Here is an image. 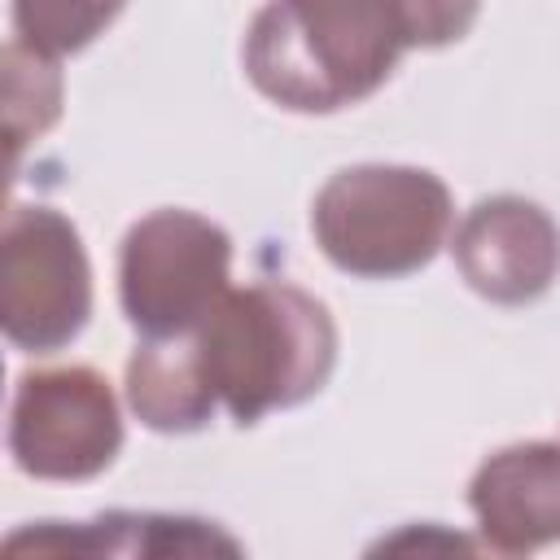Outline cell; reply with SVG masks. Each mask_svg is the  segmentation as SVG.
Returning <instances> with one entry per match:
<instances>
[{"label": "cell", "instance_id": "cell-3", "mask_svg": "<svg viewBox=\"0 0 560 560\" xmlns=\"http://www.w3.org/2000/svg\"><path fill=\"white\" fill-rule=\"evenodd\" d=\"M451 192L433 171L363 162L337 171L311 206L324 258L363 280H398L433 262L451 232Z\"/></svg>", "mask_w": 560, "mask_h": 560}, {"label": "cell", "instance_id": "cell-5", "mask_svg": "<svg viewBox=\"0 0 560 560\" xmlns=\"http://www.w3.org/2000/svg\"><path fill=\"white\" fill-rule=\"evenodd\" d=\"M92 315V267L79 228L52 206H9L0 232V324L18 350L52 354Z\"/></svg>", "mask_w": 560, "mask_h": 560}, {"label": "cell", "instance_id": "cell-12", "mask_svg": "<svg viewBox=\"0 0 560 560\" xmlns=\"http://www.w3.org/2000/svg\"><path fill=\"white\" fill-rule=\"evenodd\" d=\"M477 9H481V0H402L407 44L411 48H442L472 26Z\"/></svg>", "mask_w": 560, "mask_h": 560}, {"label": "cell", "instance_id": "cell-10", "mask_svg": "<svg viewBox=\"0 0 560 560\" xmlns=\"http://www.w3.org/2000/svg\"><path fill=\"white\" fill-rule=\"evenodd\" d=\"M61 114V74L57 57L26 48L13 39L4 48V127H9V153L18 162L26 140H39Z\"/></svg>", "mask_w": 560, "mask_h": 560}, {"label": "cell", "instance_id": "cell-1", "mask_svg": "<svg viewBox=\"0 0 560 560\" xmlns=\"http://www.w3.org/2000/svg\"><path fill=\"white\" fill-rule=\"evenodd\" d=\"M402 0H267L245 31L249 83L298 114L372 96L407 52Z\"/></svg>", "mask_w": 560, "mask_h": 560}, {"label": "cell", "instance_id": "cell-4", "mask_svg": "<svg viewBox=\"0 0 560 560\" xmlns=\"http://www.w3.org/2000/svg\"><path fill=\"white\" fill-rule=\"evenodd\" d=\"M232 241L192 210H153L122 236L118 298L144 337L192 332L232 289Z\"/></svg>", "mask_w": 560, "mask_h": 560}, {"label": "cell", "instance_id": "cell-7", "mask_svg": "<svg viewBox=\"0 0 560 560\" xmlns=\"http://www.w3.org/2000/svg\"><path fill=\"white\" fill-rule=\"evenodd\" d=\"M455 267L472 293L521 306L551 289L560 271V228L556 219L525 197H486L477 201L455 232Z\"/></svg>", "mask_w": 560, "mask_h": 560}, {"label": "cell", "instance_id": "cell-11", "mask_svg": "<svg viewBox=\"0 0 560 560\" xmlns=\"http://www.w3.org/2000/svg\"><path fill=\"white\" fill-rule=\"evenodd\" d=\"M127 0H13V31L26 48L66 57L88 48Z\"/></svg>", "mask_w": 560, "mask_h": 560}, {"label": "cell", "instance_id": "cell-8", "mask_svg": "<svg viewBox=\"0 0 560 560\" xmlns=\"http://www.w3.org/2000/svg\"><path fill=\"white\" fill-rule=\"evenodd\" d=\"M468 503L481 542L499 556L560 542V442H516L494 451L477 468Z\"/></svg>", "mask_w": 560, "mask_h": 560}, {"label": "cell", "instance_id": "cell-6", "mask_svg": "<svg viewBox=\"0 0 560 560\" xmlns=\"http://www.w3.org/2000/svg\"><path fill=\"white\" fill-rule=\"evenodd\" d=\"M122 446L118 398L96 368L26 372L9 407V455L39 481H88Z\"/></svg>", "mask_w": 560, "mask_h": 560}, {"label": "cell", "instance_id": "cell-2", "mask_svg": "<svg viewBox=\"0 0 560 560\" xmlns=\"http://www.w3.org/2000/svg\"><path fill=\"white\" fill-rule=\"evenodd\" d=\"M192 346L219 402L241 424L306 402L337 363L328 306L289 280L228 289L192 328Z\"/></svg>", "mask_w": 560, "mask_h": 560}, {"label": "cell", "instance_id": "cell-9", "mask_svg": "<svg viewBox=\"0 0 560 560\" xmlns=\"http://www.w3.org/2000/svg\"><path fill=\"white\" fill-rule=\"evenodd\" d=\"M127 407L153 433H192L214 416L219 394L201 368L192 332L149 337L127 359Z\"/></svg>", "mask_w": 560, "mask_h": 560}]
</instances>
